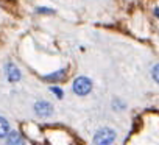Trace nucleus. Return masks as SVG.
Instances as JSON below:
<instances>
[{"label":"nucleus","instance_id":"nucleus-1","mask_svg":"<svg viewBox=\"0 0 159 145\" xmlns=\"http://www.w3.org/2000/svg\"><path fill=\"white\" fill-rule=\"evenodd\" d=\"M92 89V81L88 77H78L73 81V92L78 95H86Z\"/></svg>","mask_w":159,"mask_h":145},{"label":"nucleus","instance_id":"nucleus-2","mask_svg":"<svg viewBox=\"0 0 159 145\" xmlns=\"http://www.w3.org/2000/svg\"><path fill=\"white\" fill-rule=\"evenodd\" d=\"M114 139H116V133L109 128H103V129L97 131V134L94 137V142L97 145H109V143L114 142Z\"/></svg>","mask_w":159,"mask_h":145},{"label":"nucleus","instance_id":"nucleus-3","mask_svg":"<svg viewBox=\"0 0 159 145\" xmlns=\"http://www.w3.org/2000/svg\"><path fill=\"white\" fill-rule=\"evenodd\" d=\"M34 111H36L38 116H41V117H47V116L52 114L53 108H52V105L47 103V102H38V103L34 105Z\"/></svg>","mask_w":159,"mask_h":145},{"label":"nucleus","instance_id":"nucleus-4","mask_svg":"<svg viewBox=\"0 0 159 145\" xmlns=\"http://www.w3.org/2000/svg\"><path fill=\"white\" fill-rule=\"evenodd\" d=\"M7 77H8L10 81H19L20 80V70L13 62L7 64Z\"/></svg>","mask_w":159,"mask_h":145},{"label":"nucleus","instance_id":"nucleus-5","mask_svg":"<svg viewBox=\"0 0 159 145\" xmlns=\"http://www.w3.org/2000/svg\"><path fill=\"white\" fill-rule=\"evenodd\" d=\"M7 136H8V139H7V145H25L24 137H22V136H20L17 131L8 133Z\"/></svg>","mask_w":159,"mask_h":145},{"label":"nucleus","instance_id":"nucleus-6","mask_svg":"<svg viewBox=\"0 0 159 145\" xmlns=\"http://www.w3.org/2000/svg\"><path fill=\"white\" fill-rule=\"evenodd\" d=\"M8 133H10V123L3 117H0V137H5Z\"/></svg>","mask_w":159,"mask_h":145},{"label":"nucleus","instance_id":"nucleus-7","mask_svg":"<svg viewBox=\"0 0 159 145\" xmlns=\"http://www.w3.org/2000/svg\"><path fill=\"white\" fill-rule=\"evenodd\" d=\"M64 74H66V70L61 69V70H58V72H53L52 75H47L45 80H48V81H58V80H61V78L64 77Z\"/></svg>","mask_w":159,"mask_h":145},{"label":"nucleus","instance_id":"nucleus-8","mask_svg":"<svg viewBox=\"0 0 159 145\" xmlns=\"http://www.w3.org/2000/svg\"><path fill=\"white\" fill-rule=\"evenodd\" d=\"M50 91H52V92H53V94H55L56 97H59V98L62 97V91H61V89H58V88H52Z\"/></svg>","mask_w":159,"mask_h":145},{"label":"nucleus","instance_id":"nucleus-9","mask_svg":"<svg viewBox=\"0 0 159 145\" xmlns=\"http://www.w3.org/2000/svg\"><path fill=\"white\" fill-rule=\"evenodd\" d=\"M153 78H154V81H157V66L153 67Z\"/></svg>","mask_w":159,"mask_h":145},{"label":"nucleus","instance_id":"nucleus-10","mask_svg":"<svg viewBox=\"0 0 159 145\" xmlns=\"http://www.w3.org/2000/svg\"><path fill=\"white\" fill-rule=\"evenodd\" d=\"M38 11H39V13H53V10H48V8H47V10H45V8H39Z\"/></svg>","mask_w":159,"mask_h":145}]
</instances>
